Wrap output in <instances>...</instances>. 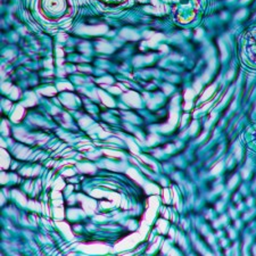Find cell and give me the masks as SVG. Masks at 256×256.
Wrapping results in <instances>:
<instances>
[{
	"instance_id": "1",
	"label": "cell",
	"mask_w": 256,
	"mask_h": 256,
	"mask_svg": "<svg viewBox=\"0 0 256 256\" xmlns=\"http://www.w3.org/2000/svg\"><path fill=\"white\" fill-rule=\"evenodd\" d=\"M250 48L252 49L250 56L254 60V62H256V32L252 36V42L250 44Z\"/></svg>"
}]
</instances>
